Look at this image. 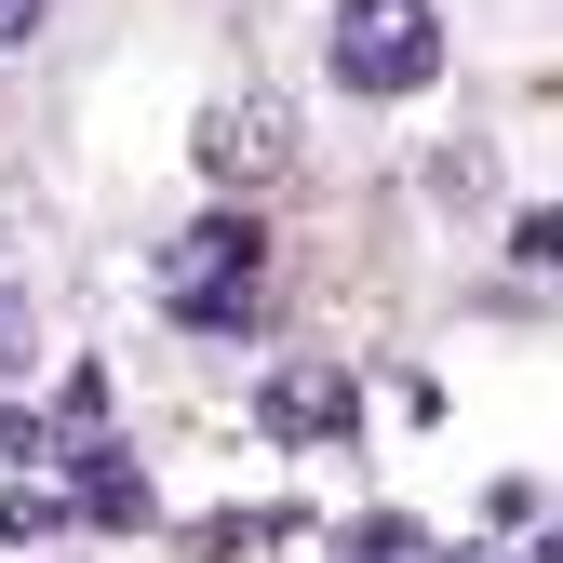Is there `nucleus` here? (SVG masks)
<instances>
[{
	"label": "nucleus",
	"mask_w": 563,
	"mask_h": 563,
	"mask_svg": "<svg viewBox=\"0 0 563 563\" xmlns=\"http://www.w3.org/2000/svg\"><path fill=\"white\" fill-rule=\"evenodd\" d=\"M162 309L188 335H255V309H268V229L255 216H188L162 242Z\"/></svg>",
	"instance_id": "f257e3e1"
},
{
	"label": "nucleus",
	"mask_w": 563,
	"mask_h": 563,
	"mask_svg": "<svg viewBox=\"0 0 563 563\" xmlns=\"http://www.w3.org/2000/svg\"><path fill=\"white\" fill-rule=\"evenodd\" d=\"M335 81L376 95V108L430 95L443 81V14L430 0H335Z\"/></svg>",
	"instance_id": "f03ea898"
},
{
	"label": "nucleus",
	"mask_w": 563,
	"mask_h": 563,
	"mask_svg": "<svg viewBox=\"0 0 563 563\" xmlns=\"http://www.w3.org/2000/svg\"><path fill=\"white\" fill-rule=\"evenodd\" d=\"M201 175H216L229 201H255L268 175H296V121H282L268 95H229L216 121H201Z\"/></svg>",
	"instance_id": "7ed1b4c3"
},
{
	"label": "nucleus",
	"mask_w": 563,
	"mask_h": 563,
	"mask_svg": "<svg viewBox=\"0 0 563 563\" xmlns=\"http://www.w3.org/2000/svg\"><path fill=\"white\" fill-rule=\"evenodd\" d=\"M349 416H363V389H349L335 363H282V376L255 389V430H268V443H309V456L349 443Z\"/></svg>",
	"instance_id": "20e7f679"
},
{
	"label": "nucleus",
	"mask_w": 563,
	"mask_h": 563,
	"mask_svg": "<svg viewBox=\"0 0 563 563\" xmlns=\"http://www.w3.org/2000/svg\"><path fill=\"white\" fill-rule=\"evenodd\" d=\"M67 470H81V510H95V523H148V483H134L108 443H81V430H67Z\"/></svg>",
	"instance_id": "39448f33"
},
{
	"label": "nucleus",
	"mask_w": 563,
	"mask_h": 563,
	"mask_svg": "<svg viewBox=\"0 0 563 563\" xmlns=\"http://www.w3.org/2000/svg\"><path fill=\"white\" fill-rule=\"evenodd\" d=\"M335 563H443V550H430V523L363 510V523H335Z\"/></svg>",
	"instance_id": "423d86ee"
},
{
	"label": "nucleus",
	"mask_w": 563,
	"mask_h": 563,
	"mask_svg": "<svg viewBox=\"0 0 563 563\" xmlns=\"http://www.w3.org/2000/svg\"><path fill=\"white\" fill-rule=\"evenodd\" d=\"M282 537H296L282 510H229V523H201V550H216V563H255V550H282Z\"/></svg>",
	"instance_id": "0eeeda50"
},
{
	"label": "nucleus",
	"mask_w": 563,
	"mask_h": 563,
	"mask_svg": "<svg viewBox=\"0 0 563 563\" xmlns=\"http://www.w3.org/2000/svg\"><path fill=\"white\" fill-rule=\"evenodd\" d=\"M27 335H41V309H27V296H0V376H27V363H41Z\"/></svg>",
	"instance_id": "6e6552de"
},
{
	"label": "nucleus",
	"mask_w": 563,
	"mask_h": 563,
	"mask_svg": "<svg viewBox=\"0 0 563 563\" xmlns=\"http://www.w3.org/2000/svg\"><path fill=\"white\" fill-rule=\"evenodd\" d=\"M523 268H563V201H550V216H523Z\"/></svg>",
	"instance_id": "1a4fd4ad"
},
{
	"label": "nucleus",
	"mask_w": 563,
	"mask_h": 563,
	"mask_svg": "<svg viewBox=\"0 0 563 563\" xmlns=\"http://www.w3.org/2000/svg\"><path fill=\"white\" fill-rule=\"evenodd\" d=\"M54 27V0H0V54H14V41H41Z\"/></svg>",
	"instance_id": "9d476101"
},
{
	"label": "nucleus",
	"mask_w": 563,
	"mask_h": 563,
	"mask_svg": "<svg viewBox=\"0 0 563 563\" xmlns=\"http://www.w3.org/2000/svg\"><path fill=\"white\" fill-rule=\"evenodd\" d=\"M537 563H563V523H550V537H537Z\"/></svg>",
	"instance_id": "9b49d317"
},
{
	"label": "nucleus",
	"mask_w": 563,
	"mask_h": 563,
	"mask_svg": "<svg viewBox=\"0 0 563 563\" xmlns=\"http://www.w3.org/2000/svg\"><path fill=\"white\" fill-rule=\"evenodd\" d=\"M456 563H483V550H456Z\"/></svg>",
	"instance_id": "f8f14e48"
}]
</instances>
